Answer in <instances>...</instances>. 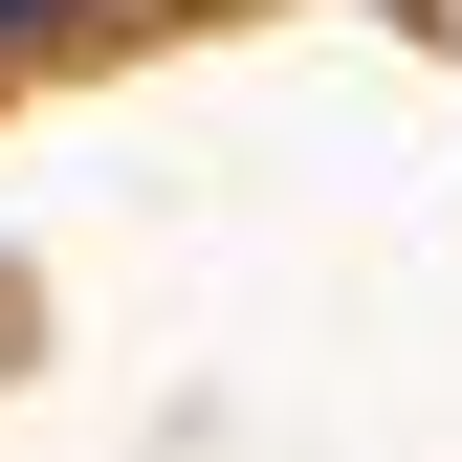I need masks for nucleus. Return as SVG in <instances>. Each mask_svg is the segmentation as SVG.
<instances>
[{
    "label": "nucleus",
    "mask_w": 462,
    "mask_h": 462,
    "mask_svg": "<svg viewBox=\"0 0 462 462\" xmlns=\"http://www.w3.org/2000/svg\"><path fill=\"white\" fill-rule=\"evenodd\" d=\"M23 23H67V0H0V44H23Z\"/></svg>",
    "instance_id": "1"
}]
</instances>
